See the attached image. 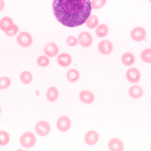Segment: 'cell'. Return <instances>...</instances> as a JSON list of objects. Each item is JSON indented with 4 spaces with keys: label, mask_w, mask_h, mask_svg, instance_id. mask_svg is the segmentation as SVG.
<instances>
[{
    "label": "cell",
    "mask_w": 151,
    "mask_h": 151,
    "mask_svg": "<svg viewBox=\"0 0 151 151\" xmlns=\"http://www.w3.org/2000/svg\"><path fill=\"white\" fill-rule=\"evenodd\" d=\"M52 9L59 23L74 27L85 23L92 8L90 0H54Z\"/></svg>",
    "instance_id": "cell-1"
},
{
    "label": "cell",
    "mask_w": 151,
    "mask_h": 151,
    "mask_svg": "<svg viewBox=\"0 0 151 151\" xmlns=\"http://www.w3.org/2000/svg\"><path fill=\"white\" fill-rule=\"evenodd\" d=\"M35 135L31 132H26L20 137V144L24 148H32L35 144Z\"/></svg>",
    "instance_id": "cell-2"
},
{
    "label": "cell",
    "mask_w": 151,
    "mask_h": 151,
    "mask_svg": "<svg viewBox=\"0 0 151 151\" xmlns=\"http://www.w3.org/2000/svg\"><path fill=\"white\" fill-rule=\"evenodd\" d=\"M18 43L21 47L27 48L32 43V35L27 32H23L19 34L17 38Z\"/></svg>",
    "instance_id": "cell-3"
},
{
    "label": "cell",
    "mask_w": 151,
    "mask_h": 151,
    "mask_svg": "<svg viewBox=\"0 0 151 151\" xmlns=\"http://www.w3.org/2000/svg\"><path fill=\"white\" fill-rule=\"evenodd\" d=\"M78 41L82 47L88 48L92 44L93 41L92 35L88 32H83L79 35Z\"/></svg>",
    "instance_id": "cell-4"
},
{
    "label": "cell",
    "mask_w": 151,
    "mask_h": 151,
    "mask_svg": "<svg viewBox=\"0 0 151 151\" xmlns=\"http://www.w3.org/2000/svg\"><path fill=\"white\" fill-rule=\"evenodd\" d=\"M35 129L39 135L42 137L46 136L50 132V127L47 122L41 121L36 124Z\"/></svg>",
    "instance_id": "cell-5"
},
{
    "label": "cell",
    "mask_w": 151,
    "mask_h": 151,
    "mask_svg": "<svg viewBox=\"0 0 151 151\" xmlns=\"http://www.w3.org/2000/svg\"><path fill=\"white\" fill-rule=\"evenodd\" d=\"M126 77L128 81L131 83H137L141 79V74L138 69L132 67L127 71Z\"/></svg>",
    "instance_id": "cell-6"
},
{
    "label": "cell",
    "mask_w": 151,
    "mask_h": 151,
    "mask_svg": "<svg viewBox=\"0 0 151 151\" xmlns=\"http://www.w3.org/2000/svg\"><path fill=\"white\" fill-rule=\"evenodd\" d=\"M98 48L99 52L104 55L111 54L113 51L112 43L109 40H105L101 41L99 43Z\"/></svg>",
    "instance_id": "cell-7"
},
{
    "label": "cell",
    "mask_w": 151,
    "mask_h": 151,
    "mask_svg": "<svg viewBox=\"0 0 151 151\" xmlns=\"http://www.w3.org/2000/svg\"><path fill=\"white\" fill-rule=\"evenodd\" d=\"M146 33L145 29L142 27H135L130 33V36L135 41H142L145 39Z\"/></svg>",
    "instance_id": "cell-8"
},
{
    "label": "cell",
    "mask_w": 151,
    "mask_h": 151,
    "mask_svg": "<svg viewBox=\"0 0 151 151\" xmlns=\"http://www.w3.org/2000/svg\"><path fill=\"white\" fill-rule=\"evenodd\" d=\"M71 121L66 116L60 117L57 121V126L58 130L61 132L68 131L71 126Z\"/></svg>",
    "instance_id": "cell-9"
},
{
    "label": "cell",
    "mask_w": 151,
    "mask_h": 151,
    "mask_svg": "<svg viewBox=\"0 0 151 151\" xmlns=\"http://www.w3.org/2000/svg\"><path fill=\"white\" fill-rule=\"evenodd\" d=\"M44 52L47 56L54 57L58 55L59 48L55 43H49L44 47Z\"/></svg>",
    "instance_id": "cell-10"
},
{
    "label": "cell",
    "mask_w": 151,
    "mask_h": 151,
    "mask_svg": "<svg viewBox=\"0 0 151 151\" xmlns=\"http://www.w3.org/2000/svg\"><path fill=\"white\" fill-rule=\"evenodd\" d=\"M58 64L62 67H65L69 66L72 62V58L70 54L63 53L60 54L57 58Z\"/></svg>",
    "instance_id": "cell-11"
},
{
    "label": "cell",
    "mask_w": 151,
    "mask_h": 151,
    "mask_svg": "<svg viewBox=\"0 0 151 151\" xmlns=\"http://www.w3.org/2000/svg\"><path fill=\"white\" fill-rule=\"evenodd\" d=\"M98 134L94 130H90L86 133L85 136V142L89 145H93L97 143L99 140Z\"/></svg>",
    "instance_id": "cell-12"
},
{
    "label": "cell",
    "mask_w": 151,
    "mask_h": 151,
    "mask_svg": "<svg viewBox=\"0 0 151 151\" xmlns=\"http://www.w3.org/2000/svg\"><path fill=\"white\" fill-rule=\"evenodd\" d=\"M108 147L110 151H122L124 150V145L121 140L118 138H113L108 143Z\"/></svg>",
    "instance_id": "cell-13"
},
{
    "label": "cell",
    "mask_w": 151,
    "mask_h": 151,
    "mask_svg": "<svg viewBox=\"0 0 151 151\" xmlns=\"http://www.w3.org/2000/svg\"><path fill=\"white\" fill-rule=\"evenodd\" d=\"M14 25L13 20L9 17H4L0 20V28L4 33L11 29Z\"/></svg>",
    "instance_id": "cell-14"
},
{
    "label": "cell",
    "mask_w": 151,
    "mask_h": 151,
    "mask_svg": "<svg viewBox=\"0 0 151 151\" xmlns=\"http://www.w3.org/2000/svg\"><path fill=\"white\" fill-rule=\"evenodd\" d=\"M79 98L83 103L86 104H91L94 100L93 94L88 90H83L80 93Z\"/></svg>",
    "instance_id": "cell-15"
},
{
    "label": "cell",
    "mask_w": 151,
    "mask_h": 151,
    "mask_svg": "<svg viewBox=\"0 0 151 151\" xmlns=\"http://www.w3.org/2000/svg\"><path fill=\"white\" fill-rule=\"evenodd\" d=\"M121 60L123 64L127 66H130L134 64L135 62V58L132 53L126 52L122 55Z\"/></svg>",
    "instance_id": "cell-16"
},
{
    "label": "cell",
    "mask_w": 151,
    "mask_h": 151,
    "mask_svg": "<svg viewBox=\"0 0 151 151\" xmlns=\"http://www.w3.org/2000/svg\"><path fill=\"white\" fill-rule=\"evenodd\" d=\"M129 95L132 98L137 99L142 96L143 91L142 89L138 86H133L129 88Z\"/></svg>",
    "instance_id": "cell-17"
},
{
    "label": "cell",
    "mask_w": 151,
    "mask_h": 151,
    "mask_svg": "<svg viewBox=\"0 0 151 151\" xmlns=\"http://www.w3.org/2000/svg\"><path fill=\"white\" fill-rule=\"evenodd\" d=\"M109 28L105 24H101L98 26L96 29V34L97 37L100 38H104L108 35Z\"/></svg>",
    "instance_id": "cell-18"
},
{
    "label": "cell",
    "mask_w": 151,
    "mask_h": 151,
    "mask_svg": "<svg viewBox=\"0 0 151 151\" xmlns=\"http://www.w3.org/2000/svg\"><path fill=\"white\" fill-rule=\"evenodd\" d=\"M86 25L88 28L91 29H94L97 27L99 24L98 18L95 15H90L86 20Z\"/></svg>",
    "instance_id": "cell-19"
},
{
    "label": "cell",
    "mask_w": 151,
    "mask_h": 151,
    "mask_svg": "<svg viewBox=\"0 0 151 151\" xmlns=\"http://www.w3.org/2000/svg\"><path fill=\"white\" fill-rule=\"evenodd\" d=\"M58 91L55 87H52L48 90L47 97L48 100L51 102H55L58 98Z\"/></svg>",
    "instance_id": "cell-20"
},
{
    "label": "cell",
    "mask_w": 151,
    "mask_h": 151,
    "mask_svg": "<svg viewBox=\"0 0 151 151\" xmlns=\"http://www.w3.org/2000/svg\"><path fill=\"white\" fill-rule=\"evenodd\" d=\"M67 79L71 82H75L79 80L80 77V73L75 69L69 70L66 74Z\"/></svg>",
    "instance_id": "cell-21"
},
{
    "label": "cell",
    "mask_w": 151,
    "mask_h": 151,
    "mask_svg": "<svg viewBox=\"0 0 151 151\" xmlns=\"http://www.w3.org/2000/svg\"><path fill=\"white\" fill-rule=\"evenodd\" d=\"M20 79L23 83L25 84H29L32 80V74L28 71H24L20 74Z\"/></svg>",
    "instance_id": "cell-22"
},
{
    "label": "cell",
    "mask_w": 151,
    "mask_h": 151,
    "mask_svg": "<svg viewBox=\"0 0 151 151\" xmlns=\"http://www.w3.org/2000/svg\"><path fill=\"white\" fill-rule=\"evenodd\" d=\"M141 59L146 63H151V48L145 49L141 54Z\"/></svg>",
    "instance_id": "cell-23"
},
{
    "label": "cell",
    "mask_w": 151,
    "mask_h": 151,
    "mask_svg": "<svg viewBox=\"0 0 151 151\" xmlns=\"http://www.w3.org/2000/svg\"><path fill=\"white\" fill-rule=\"evenodd\" d=\"M10 137L8 133L4 131H0V145L4 146L9 143Z\"/></svg>",
    "instance_id": "cell-24"
},
{
    "label": "cell",
    "mask_w": 151,
    "mask_h": 151,
    "mask_svg": "<svg viewBox=\"0 0 151 151\" xmlns=\"http://www.w3.org/2000/svg\"><path fill=\"white\" fill-rule=\"evenodd\" d=\"M106 0H92L91 6L94 9H99L104 7L106 4Z\"/></svg>",
    "instance_id": "cell-25"
},
{
    "label": "cell",
    "mask_w": 151,
    "mask_h": 151,
    "mask_svg": "<svg viewBox=\"0 0 151 151\" xmlns=\"http://www.w3.org/2000/svg\"><path fill=\"white\" fill-rule=\"evenodd\" d=\"M11 81L10 79L7 77H0V90L8 88L10 86Z\"/></svg>",
    "instance_id": "cell-26"
},
{
    "label": "cell",
    "mask_w": 151,
    "mask_h": 151,
    "mask_svg": "<svg viewBox=\"0 0 151 151\" xmlns=\"http://www.w3.org/2000/svg\"><path fill=\"white\" fill-rule=\"evenodd\" d=\"M37 64L41 67H46L50 64V59L47 57L41 56L39 57L37 60Z\"/></svg>",
    "instance_id": "cell-27"
},
{
    "label": "cell",
    "mask_w": 151,
    "mask_h": 151,
    "mask_svg": "<svg viewBox=\"0 0 151 151\" xmlns=\"http://www.w3.org/2000/svg\"><path fill=\"white\" fill-rule=\"evenodd\" d=\"M67 44L70 47H75L78 43V39L74 36L70 35L66 39Z\"/></svg>",
    "instance_id": "cell-28"
},
{
    "label": "cell",
    "mask_w": 151,
    "mask_h": 151,
    "mask_svg": "<svg viewBox=\"0 0 151 151\" xmlns=\"http://www.w3.org/2000/svg\"><path fill=\"white\" fill-rule=\"evenodd\" d=\"M19 28L17 25H14L13 27L9 31L5 32V34L8 36H13L16 35L19 32Z\"/></svg>",
    "instance_id": "cell-29"
},
{
    "label": "cell",
    "mask_w": 151,
    "mask_h": 151,
    "mask_svg": "<svg viewBox=\"0 0 151 151\" xmlns=\"http://www.w3.org/2000/svg\"><path fill=\"white\" fill-rule=\"evenodd\" d=\"M4 7V0H0V12L3 10Z\"/></svg>",
    "instance_id": "cell-30"
},
{
    "label": "cell",
    "mask_w": 151,
    "mask_h": 151,
    "mask_svg": "<svg viewBox=\"0 0 151 151\" xmlns=\"http://www.w3.org/2000/svg\"><path fill=\"white\" fill-rule=\"evenodd\" d=\"M1 107H0V113H1Z\"/></svg>",
    "instance_id": "cell-31"
},
{
    "label": "cell",
    "mask_w": 151,
    "mask_h": 151,
    "mask_svg": "<svg viewBox=\"0 0 151 151\" xmlns=\"http://www.w3.org/2000/svg\"><path fill=\"white\" fill-rule=\"evenodd\" d=\"M149 1H150V2L151 3V0H149Z\"/></svg>",
    "instance_id": "cell-32"
},
{
    "label": "cell",
    "mask_w": 151,
    "mask_h": 151,
    "mask_svg": "<svg viewBox=\"0 0 151 151\" xmlns=\"http://www.w3.org/2000/svg\"></svg>",
    "instance_id": "cell-33"
}]
</instances>
